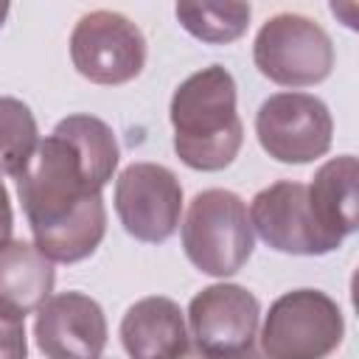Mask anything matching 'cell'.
I'll return each mask as SVG.
<instances>
[{"mask_svg":"<svg viewBox=\"0 0 359 359\" xmlns=\"http://www.w3.org/2000/svg\"><path fill=\"white\" fill-rule=\"evenodd\" d=\"M11 227H14V213H11V202H8V191L0 180V247L11 241Z\"/></svg>","mask_w":359,"mask_h":359,"instance_id":"obj_18","label":"cell"},{"mask_svg":"<svg viewBox=\"0 0 359 359\" xmlns=\"http://www.w3.org/2000/svg\"><path fill=\"white\" fill-rule=\"evenodd\" d=\"M261 149L278 163L303 165L331 149L334 121L328 107L309 93H275L255 115Z\"/></svg>","mask_w":359,"mask_h":359,"instance_id":"obj_7","label":"cell"},{"mask_svg":"<svg viewBox=\"0 0 359 359\" xmlns=\"http://www.w3.org/2000/svg\"><path fill=\"white\" fill-rule=\"evenodd\" d=\"M213 359H266L261 351H255L252 345L250 348H241V351H233V353H210Z\"/></svg>","mask_w":359,"mask_h":359,"instance_id":"obj_19","label":"cell"},{"mask_svg":"<svg viewBox=\"0 0 359 359\" xmlns=\"http://www.w3.org/2000/svg\"><path fill=\"white\" fill-rule=\"evenodd\" d=\"M255 236L247 205L238 194L224 188H208L188 205L182 222L185 258L205 275H236L252 255Z\"/></svg>","mask_w":359,"mask_h":359,"instance_id":"obj_3","label":"cell"},{"mask_svg":"<svg viewBox=\"0 0 359 359\" xmlns=\"http://www.w3.org/2000/svg\"><path fill=\"white\" fill-rule=\"evenodd\" d=\"M53 264L28 241L0 247V317L25 320L53 292Z\"/></svg>","mask_w":359,"mask_h":359,"instance_id":"obj_14","label":"cell"},{"mask_svg":"<svg viewBox=\"0 0 359 359\" xmlns=\"http://www.w3.org/2000/svg\"><path fill=\"white\" fill-rule=\"evenodd\" d=\"M118 140L95 115H67L36 143L17 177L36 250L53 264H76L95 252L107 233L101 188L118 168Z\"/></svg>","mask_w":359,"mask_h":359,"instance_id":"obj_1","label":"cell"},{"mask_svg":"<svg viewBox=\"0 0 359 359\" xmlns=\"http://www.w3.org/2000/svg\"><path fill=\"white\" fill-rule=\"evenodd\" d=\"M174 14L191 36L208 45L236 42L250 25L247 3H177Z\"/></svg>","mask_w":359,"mask_h":359,"instance_id":"obj_15","label":"cell"},{"mask_svg":"<svg viewBox=\"0 0 359 359\" xmlns=\"http://www.w3.org/2000/svg\"><path fill=\"white\" fill-rule=\"evenodd\" d=\"M345 337L339 306L320 289H294L280 294L261 328V353L266 359H325Z\"/></svg>","mask_w":359,"mask_h":359,"instance_id":"obj_4","label":"cell"},{"mask_svg":"<svg viewBox=\"0 0 359 359\" xmlns=\"http://www.w3.org/2000/svg\"><path fill=\"white\" fill-rule=\"evenodd\" d=\"M258 297L236 283H213L194 294L188 306L194 345L208 353H233L250 348L258 331Z\"/></svg>","mask_w":359,"mask_h":359,"instance_id":"obj_11","label":"cell"},{"mask_svg":"<svg viewBox=\"0 0 359 359\" xmlns=\"http://www.w3.org/2000/svg\"><path fill=\"white\" fill-rule=\"evenodd\" d=\"M8 3H0V28H3V22H6V17H8Z\"/></svg>","mask_w":359,"mask_h":359,"instance_id":"obj_21","label":"cell"},{"mask_svg":"<svg viewBox=\"0 0 359 359\" xmlns=\"http://www.w3.org/2000/svg\"><path fill=\"white\" fill-rule=\"evenodd\" d=\"M252 62L280 87H311L331 76L334 45L323 25L303 14L269 17L252 45Z\"/></svg>","mask_w":359,"mask_h":359,"instance_id":"obj_5","label":"cell"},{"mask_svg":"<svg viewBox=\"0 0 359 359\" xmlns=\"http://www.w3.org/2000/svg\"><path fill=\"white\" fill-rule=\"evenodd\" d=\"M174 151L194 171H222L241 149L244 126L236 112V81L222 65L191 73L171 95Z\"/></svg>","mask_w":359,"mask_h":359,"instance_id":"obj_2","label":"cell"},{"mask_svg":"<svg viewBox=\"0 0 359 359\" xmlns=\"http://www.w3.org/2000/svg\"><path fill=\"white\" fill-rule=\"evenodd\" d=\"M250 224L266 247L289 255H325L331 244L323 238L303 182L280 180L258 191L250 205Z\"/></svg>","mask_w":359,"mask_h":359,"instance_id":"obj_9","label":"cell"},{"mask_svg":"<svg viewBox=\"0 0 359 359\" xmlns=\"http://www.w3.org/2000/svg\"><path fill=\"white\" fill-rule=\"evenodd\" d=\"M39 143L36 118L20 98L0 95V177H20Z\"/></svg>","mask_w":359,"mask_h":359,"instance_id":"obj_16","label":"cell"},{"mask_svg":"<svg viewBox=\"0 0 359 359\" xmlns=\"http://www.w3.org/2000/svg\"><path fill=\"white\" fill-rule=\"evenodd\" d=\"M73 67L93 84H126L146 65L143 31L118 11H90L70 34Z\"/></svg>","mask_w":359,"mask_h":359,"instance_id":"obj_6","label":"cell"},{"mask_svg":"<svg viewBox=\"0 0 359 359\" xmlns=\"http://www.w3.org/2000/svg\"><path fill=\"white\" fill-rule=\"evenodd\" d=\"M177 359H213L208 351H202V348H196V345H188Z\"/></svg>","mask_w":359,"mask_h":359,"instance_id":"obj_20","label":"cell"},{"mask_svg":"<svg viewBox=\"0 0 359 359\" xmlns=\"http://www.w3.org/2000/svg\"><path fill=\"white\" fill-rule=\"evenodd\" d=\"M0 359H28L25 325L20 320L0 317Z\"/></svg>","mask_w":359,"mask_h":359,"instance_id":"obj_17","label":"cell"},{"mask_svg":"<svg viewBox=\"0 0 359 359\" xmlns=\"http://www.w3.org/2000/svg\"><path fill=\"white\" fill-rule=\"evenodd\" d=\"M356 180H359L356 157L342 154V157L323 163L311 180V185H306L311 216H314L323 238L331 244V250H337L345 236L356 233V224H359Z\"/></svg>","mask_w":359,"mask_h":359,"instance_id":"obj_13","label":"cell"},{"mask_svg":"<svg viewBox=\"0 0 359 359\" xmlns=\"http://www.w3.org/2000/svg\"><path fill=\"white\" fill-rule=\"evenodd\" d=\"M34 337L48 359H101L107 317L104 309L81 292L50 294L36 309Z\"/></svg>","mask_w":359,"mask_h":359,"instance_id":"obj_10","label":"cell"},{"mask_svg":"<svg viewBox=\"0 0 359 359\" xmlns=\"http://www.w3.org/2000/svg\"><path fill=\"white\" fill-rule=\"evenodd\" d=\"M121 342L132 359H177L188 345L182 309L171 297H143L121 320Z\"/></svg>","mask_w":359,"mask_h":359,"instance_id":"obj_12","label":"cell"},{"mask_svg":"<svg viewBox=\"0 0 359 359\" xmlns=\"http://www.w3.org/2000/svg\"><path fill=\"white\" fill-rule=\"evenodd\" d=\"M115 210L132 238L163 244L180 227L182 185L160 163H132L115 182Z\"/></svg>","mask_w":359,"mask_h":359,"instance_id":"obj_8","label":"cell"}]
</instances>
